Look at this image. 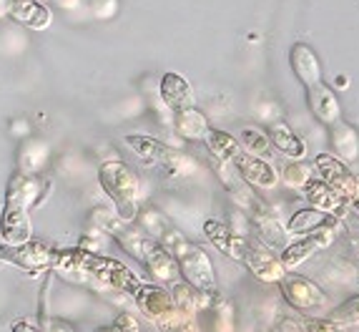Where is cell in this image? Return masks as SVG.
<instances>
[{
  "mask_svg": "<svg viewBox=\"0 0 359 332\" xmlns=\"http://www.w3.org/2000/svg\"><path fill=\"white\" fill-rule=\"evenodd\" d=\"M98 181L114 209L123 222H133L141 209V179L136 171L123 161H106L98 169Z\"/></svg>",
  "mask_w": 359,
  "mask_h": 332,
  "instance_id": "cell-4",
  "label": "cell"
},
{
  "mask_svg": "<svg viewBox=\"0 0 359 332\" xmlns=\"http://www.w3.org/2000/svg\"><path fill=\"white\" fill-rule=\"evenodd\" d=\"M276 332H304V327H302V322H297V320H284Z\"/></svg>",
  "mask_w": 359,
  "mask_h": 332,
  "instance_id": "cell-30",
  "label": "cell"
},
{
  "mask_svg": "<svg viewBox=\"0 0 359 332\" xmlns=\"http://www.w3.org/2000/svg\"><path fill=\"white\" fill-rule=\"evenodd\" d=\"M15 332H36V330H33V327H28V325H18V327H15Z\"/></svg>",
  "mask_w": 359,
  "mask_h": 332,
  "instance_id": "cell-32",
  "label": "cell"
},
{
  "mask_svg": "<svg viewBox=\"0 0 359 332\" xmlns=\"http://www.w3.org/2000/svg\"><path fill=\"white\" fill-rule=\"evenodd\" d=\"M357 284H359V270H357Z\"/></svg>",
  "mask_w": 359,
  "mask_h": 332,
  "instance_id": "cell-33",
  "label": "cell"
},
{
  "mask_svg": "<svg viewBox=\"0 0 359 332\" xmlns=\"http://www.w3.org/2000/svg\"><path fill=\"white\" fill-rule=\"evenodd\" d=\"M337 230H339V227L324 224V227H319V230L306 232L302 239L289 241L287 247L282 249V254H279V260H282L284 270H294V267H299L302 262L311 260V257H314L319 249L330 247L332 241L337 239Z\"/></svg>",
  "mask_w": 359,
  "mask_h": 332,
  "instance_id": "cell-9",
  "label": "cell"
},
{
  "mask_svg": "<svg viewBox=\"0 0 359 332\" xmlns=\"http://www.w3.org/2000/svg\"><path fill=\"white\" fill-rule=\"evenodd\" d=\"M123 144L131 149V154H136L144 161V166H163L168 154H171V149L163 141L154 139V136H144V133H128V136H123Z\"/></svg>",
  "mask_w": 359,
  "mask_h": 332,
  "instance_id": "cell-16",
  "label": "cell"
},
{
  "mask_svg": "<svg viewBox=\"0 0 359 332\" xmlns=\"http://www.w3.org/2000/svg\"><path fill=\"white\" fill-rule=\"evenodd\" d=\"M174 126L184 141H206V133H209V121L196 106L174 114Z\"/></svg>",
  "mask_w": 359,
  "mask_h": 332,
  "instance_id": "cell-22",
  "label": "cell"
},
{
  "mask_svg": "<svg viewBox=\"0 0 359 332\" xmlns=\"http://www.w3.org/2000/svg\"><path fill=\"white\" fill-rule=\"evenodd\" d=\"M324 224H332V227H341L339 217H332V214H324V211L314 209V206H304V209H297L292 214V219L287 222V237L306 234V232H314Z\"/></svg>",
  "mask_w": 359,
  "mask_h": 332,
  "instance_id": "cell-21",
  "label": "cell"
},
{
  "mask_svg": "<svg viewBox=\"0 0 359 332\" xmlns=\"http://www.w3.org/2000/svg\"><path fill=\"white\" fill-rule=\"evenodd\" d=\"M53 267L66 272H86L98 282L108 284L118 292H133L144 284V279L138 277L136 272L128 270L123 262L114 260V257H103L96 252H86V249H68V252H53Z\"/></svg>",
  "mask_w": 359,
  "mask_h": 332,
  "instance_id": "cell-3",
  "label": "cell"
},
{
  "mask_svg": "<svg viewBox=\"0 0 359 332\" xmlns=\"http://www.w3.org/2000/svg\"><path fill=\"white\" fill-rule=\"evenodd\" d=\"M306 106L314 114V119L324 126H334L337 121H341V106L337 93L324 84H314L306 88Z\"/></svg>",
  "mask_w": 359,
  "mask_h": 332,
  "instance_id": "cell-12",
  "label": "cell"
},
{
  "mask_svg": "<svg viewBox=\"0 0 359 332\" xmlns=\"http://www.w3.org/2000/svg\"><path fill=\"white\" fill-rule=\"evenodd\" d=\"M11 15L36 30L46 28L50 23L48 8H43L36 0H11Z\"/></svg>",
  "mask_w": 359,
  "mask_h": 332,
  "instance_id": "cell-23",
  "label": "cell"
},
{
  "mask_svg": "<svg viewBox=\"0 0 359 332\" xmlns=\"http://www.w3.org/2000/svg\"><path fill=\"white\" fill-rule=\"evenodd\" d=\"M330 144H332V157H337L344 164L357 161L359 133L354 126H349L347 121H337L334 126H330Z\"/></svg>",
  "mask_w": 359,
  "mask_h": 332,
  "instance_id": "cell-19",
  "label": "cell"
},
{
  "mask_svg": "<svg viewBox=\"0 0 359 332\" xmlns=\"http://www.w3.org/2000/svg\"><path fill=\"white\" fill-rule=\"evenodd\" d=\"M349 206H352V209H354V211H357V214H359V194H357V197H354L352 201H349Z\"/></svg>",
  "mask_w": 359,
  "mask_h": 332,
  "instance_id": "cell-31",
  "label": "cell"
},
{
  "mask_svg": "<svg viewBox=\"0 0 359 332\" xmlns=\"http://www.w3.org/2000/svg\"><path fill=\"white\" fill-rule=\"evenodd\" d=\"M311 166H314V174H319V179L327 187L334 189L347 204L359 194V176L337 157H332V154H317Z\"/></svg>",
  "mask_w": 359,
  "mask_h": 332,
  "instance_id": "cell-7",
  "label": "cell"
},
{
  "mask_svg": "<svg viewBox=\"0 0 359 332\" xmlns=\"http://www.w3.org/2000/svg\"><path fill=\"white\" fill-rule=\"evenodd\" d=\"M158 93H161V101L166 103V109L171 111V114H179V111L194 109V106H196L191 84L176 71L163 73L161 84H158Z\"/></svg>",
  "mask_w": 359,
  "mask_h": 332,
  "instance_id": "cell-13",
  "label": "cell"
},
{
  "mask_svg": "<svg viewBox=\"0 0 359 332\" xmlns=\"http://www.w3.org/2000/svg\"><path fill=\"white\" fill-rule=\"evenodd\" d=\"M302 194H304V199L309 201V206L324 211V214H332V217H339V219L344 217V209L349 206L347 201L341 199L332 187H327L319 176H311L304 184V189H302Z\"/></svg>",
  "mask_w": 359,
  "mask_h": 332,
  "instance_id": "cell-14",
  "label": "cell"
},
{
  "mask_svg": "<svg viewBox=\"0 0 359 332\" xmlns=\"http://www.w3.org/2000/svg\"><path fill=\"white\" fill-rule=\"evenodd\" d=\"M239 144L246 154H252V157H259V159H269L274 146H271L269 136L257 126H244L239 131Z\"/></svg>",
  "mask_w": 359,
  "mask_h": 332,
  "instance_id": "cell-25",
  "label": "cell"
},
{
  "mask_svg": "<svg viewBox=\"0 0 359 332\" xmlns=\"http://www.w3.org/2000/svg\"><path fill=\"white\" fill-rule=\"evenodd\" d=\"M311 176H314V166H309L306 161H289L279 174V181H284L292 189H304Z\"/></svg>",
  "mask_w": 359,
  "mask_h": 332,
  "instance_id": "cell-26",
  "label": "cell"
},
{
  "mask_svg": "<svg viewBox=\"0 0 359 332\" xmlns=\"http://www.w3.org/2000/svg\"><path fill=\"white\" fill-rule=\"evenodd\" d=\"M266 136H269L271 146H274L279 154H284L287 159H292V161H304L306 159V141L302 139L299 133H294L284 121L271 124Z\"/></svg>",
  "mask_w": 359,
  "mask_h": 332,
  "instance_id": "cell-18",
  "label": "cell"
},
{
  "mask_svg": "<svg viewBox=\"0 0 359 332\" xmlns=\"http://www.w3.org/2000/svg\"><path fill=\"white\" fill-rule=\"evenodd\" d=\"M206 146H209V151L219 161H226V164H231L233 159L244 151L239 139L231 136L229 131H222V128H209V133H206Z\"/></svg>",
  "mask_w": 359,
  "mask_h": 332,
  "instance_id": "cell-24",
  "label": "cell"
},
{
  "mask_svg": "<svg viewBox=\"0 0 359 332\" xmlns=\"http://www.w3.org/2000/svg\"><path fill=\"white\" fill-rule=\"evenodd\" d=\"M289 66H292L294 76L309 88L314 84H322V63H319L317 53L311 51L306 43H294L289 51Z\"/></svg>",
  "mask_w": 359,
  "mask_h": 332,
  "instance_id": "cell-15",
  "label": "cell"
},
{
  "mask_svg": "<svg viewBox=\"0 0 359 332\" xmlns=\"http://www.w3.org/2000/svg\"><path fill=\"white\" fill-rule=\"evenodd\" d=\"M302 327H304V332H341V327L334 325L330 317H306Z\"/></svg>",
  "mask_w": 359,
  "mask_h": 332,
  "instance_id": "cell-28",
  "label": "cell"
},
{
  "mask_svg": "<svg viewBox=\"0 0 359 332\" xmlns=\"http://www.w3.org/2000/svg\"><path fill=\"white\" fill-rule=\"evenodd\" d=\"M133 300H136V307L141 310L146 320L154 322L161 332L176 327L181 320H186L184 314H179V310L174 307V300L168 295L166 287L154 282H144L133 292Z\"/></svg>",
  "mask_w": 359,
  "mask_h": 332,
  "instance_id": "cell-5",
  "label": "cell"
},
{
  "mask_svg": "<svg viewBox=\"0 0 359 332\" xmlns=\"http://www.w3.org/2000/svg\"><path fill=\"white\" fill-rule=\"evenodd\" d=\"M50 181L38 174H15L8 184L6 206L0 219V232L6 234L8 244H23L30 239V217L28 211L46 199Z\"/></svg>",
  "mask_w": 359,
  "mask_h": 332,
  "instance_id": "cell-2",
  "label": "cell"
},
{
  "mask_svg": "<svg viewBox=\"0 0 359 332\" xmlns=\"http://www.w3.org/2000/svg\"><path fill=\"white\" fill-rule=\"evenodd\" d=\"M0 260H8L11 265L23 267L25 272L36 274L41 270L53 267V252L41 241H23V244H6L0 247Z\"/></svg>",
  "mask_w": 359,
  "mask_h": 332,
  "instance_id": "cell-10",
  "label": "cell"
},
{
  "mask_svg": "<svg viewBox=\"0 0 359 332\" xmlns=\"http://www.w3.org/2000/svg\"><path fill=\"white\" fill-rule=\"evenodd\" d=\"M144 267L156 282H163V287H166V284L171 287V284L181 279L179 260H176L174 254L168 252L163 244H156V247L151 249L149 260L144 262Z\"/></svg>",
  "mask_w": 359,
  "mask_h": 332,
  "instance_id": "cell-17",
  "label": "cell"
},
{
  "mask_svg": "<svg viewBox=\"0 0 359 332\" xmlns=\"http://www.w3.org/2000/svg\"><path fill=\"white\" fill-rule=\"evenodd\" d=\"M179 260V270L184 282H189L191 287H196L201 295H206L209 300H219V282H216V272L211 265L209 254L204 249L189 241L184 247V252L176 257Z\"/></svg>",
  "mask_w": 359,
  "mask_h": 332,
  "instance_id": "cell-6",
  "label": "cell"
},
{
  "mask_svg": "<svg viewBox=\"0 0 359 332\" xmlns=\"http://www.w3.org/2000/svg\"><path fill=\"white\" fill-rule=\"evenodd\" d=\"M166 332H201V327L196 325V320L194 317H186V320H181L176 327H171V330Z\"/></svg>",
  "mask_w": 359,
  "mask_h": 332,
  "instance_id": "cell-29",
  "label": "cell"
},
{
  "mask_svg": "<svg viewBox=\"0 0 359 332\" xmlns=\"http://www.w3.org/2000/svg\"><path fill=\"white\" fill-rule=\"evenodd\" d=\"M231 166L249 187L264 189V192H274V189L279 187V171H276L266 159L252 157V154L241 151L239 157L231 161Z\"/></svg>",
  "mask_w": 359,
  "mask_h": 332,
  "instance_id": "cell-11",
  "label": "cell"
},
{
  "mask_svg": "<svg viewBox=\"0 0 359 332\" xmlns=\"http://www.w3.org/2000/svg\"><path fill=\"white\" fill-rule=\"evenodd\" d=\"M204 234L209 237V241L219 252L241 262L262 282H279L287 274L279 254L271 252L269 244H264L259 237L239 234V232L229 230L226 224L219 222V219H206Z\"/></svg>",
  "mask_w": 359,
  "mask_h": 332,
  "instance_id": "cell-1",
  "label": "cell"
},
{
  "mask_svg": "<svg viewBox=\"0 0 359 332\" xmlns=\"http://www.w3.org/2000/svg\"><path fill=\"white\" fill-rule=\"evenodd\" d=\"M334 325L339 327H354L359 325V295L349 297V300H344L341 305H337L334 310H330V314H327Z\"/></svg>",
  "mask_w": 359,
  "mask_h": 332,
  "instance_id": "cell-27",
  "label": "cell"
},
{
  "mask_svg": "<svg viewBox=\"0 0 359 332\" xmlns=\"http://www.w3.org/2000/svg\"><path fill=\"white\" fill-rule=\"evenodd\" d=\"M168 295H171V300H174V307L179 310V314H184V317H196L201 310H206L211 302H214L206 295H201L196 287L184 282V279L171 284V287H168Z\"/></svg>",
  "mask_w": 359,
  "mask_h": 332,
  "instance_id": "cell-20",
  "label": "cell"
},
{
  "mask_svg": "<svg viewBox=\"0 0 359 332\" xmlns=\"http://www.w3.org/2000/svg\"><path fill=\"white\" fill-rule=\"evenodd\" d=\"M276 284H279V292H282L284 300H287L294 310H299V312H317V310L327 307V295H324V290L317 282H311L309 277L289 274L287 272Z\"/></svg>",
  "mask_w": 359,
  "mask_h": 332,
  "instance_id": "cell-8",
  "label": "cell"
}]
</instances>
